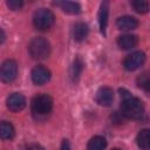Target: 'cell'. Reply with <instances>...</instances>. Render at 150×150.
Here are the masks:
<instances>
[{
	"instance_id": "4fadbf2b",
	"label": "cell",
	"mask_w": 150,
	"mask_h": 150,
	"mask_svg": "<svg viewBox=\"0 0 150 150\" xmlns=\"http://www.w3.org/2000/svg\"><path fill=\"white\" fill-rule=\"evenodd\" d=\"M136 143L142 150H150V129H143L137 134Z\"/></svg>"
},
{
	"instance_id": "8992f818",
	"label": "cell",
	"mask_w": 150,
	"mask_h": 150,
	"mask_svg": "<svg viewBox=\"0 0 150 150\" xmlns=\"http://www.w3.org/2000/svg\"><path fill=\"white\" fill-rule=\"evenodd\" d=\"M144 61H145V54L142 50H136V52L129 54L124 59L123 66H124V68L127 70L132 71V70L138 69L144 63Z\"/></svg>"
},
{
	"instance_id": "7c38bea8",
	"label": "cell",
	"mask_w": 150,
	"mask_h": 150,
	"mask_svg": "<svg viewBox=\"0 0 150 150\" xmlns=\"http://www.w3.org/2000/svg\"><path fill=\"white\" fill-rule=\"evenodd\" d=\"M108 15H109V4L107 1H103L101 4L98 15H97L100 29L103 34H105V28H107V25H108Z\"/></svg>"
},
{
	"instance_id": "ba28073f",
	"label": "cell",
	"mask_w": 150,
	"mask_h": 150,
	"mask_svg": "<svg viewBox=\"0 0 150 150\" xmlns=\"http://www.w3.org/2000/svg\"><path fill=\"white\" fill-rule=\"evenodd\" d=\"M30 76H32V81L35 84L41 86V84H45L46 82L49 81V79H50V71H49V69H47L43 66H35L32 69Z\"/></svg>"
},
{
	"instance_id": "5b68a950",
	"label": "cell",
	"mask_w": 150,
	"mask_h": 150,
	"mask_svg": "<svg viewBox=\"0 0 150 150\" xmlns=\"http://www.w3.org/2000/svg\"><path fill=\"white\" fill-rule=\"evenodd\" d=\"M1 81L5 83H11L13 82L16 76H18V64L14 60L8 59L2 62L1 66V71H0Z\"/></svg>"
},
{
	"instance_id": "ffe728a7",
	"label": "cell",
	"mask_w": 150,
	"mask_h": 150,
	"mask_svg": "<svg viewBox=\"0 0 150 150\" xmlns=\"http://www.w3.org/2000/svg\"><path fill=\"white\" fill-rule=\"evenodd\" d=\"M131 7L134 8L135 12L139 13V14H145L150 11V5L148 1H144V0H134L130 2Z\"/></svg>"
},
{
	"instance_id": "8fae6325",
	"label": "cell",
	"mask_w": 150,
	"mask_h": 150,
	"mask_svg": "<svg viewBox=\"0 0 150 150\" xmlns=\"http://www.w3.org/2000/svg\"><path fill=\"white\" fill-rule=\"evenodd\" d=\"M137 43H138V38L134 34H123L117 38V46L124 50L136 47Z\"/></svg>"
},
{
	"instance_id": "ac0fdd59",
	"label": "cell",
	"mask_w": 150,
	"mask_h": 150,
	"mask_svg": "<svg viewBox=\"0 0 150 150\" xmlns=\"http://www.w3.org/2000/svg\"><path fill=\"white\" fill-rule=\"evenodd\" d=\"M14 127L12 125L11 122L7 121H2L1 125H0V135L2 139H12L14 137Z\"/></svg>"
},
{
	"instance_id": "cb8c5ba5",
	"label": "cell",
	"mask_w": 150,
	"mask_h": 150,
	"mask_svg": "<svg viewBox=\"0 0 150 150\" xmlns=\"http://www.w3.org/2000/svg\"><path fill=\"white\" fill-rule=\"evenodd\" d=\"M112 150H121V149H112Z\"/></svg>"
},
{
	"instance_id": "3957f363",
	"label": "cell",
	"mask_w": 150,
	"mask_h": 150,
	"mask_svg": "<svg viewBox=\"0 0 150 150\" xmlns=\"http://www.w3.org/2000/svg\"><path fill=\"white\" fill-rule=\"evenodd\" d=\"M28 52L33 59L45 60L50 54V45L45 38L38 36L30 40L28 45Z\"/></svg>"
},
{
	"instance_id": "52a82bcc",
	"label": "cell",
	"mask_w": 150,
	"mask_h": 150,
	"mask_svg": "<svg viewBox=\"0 0 150 150\" xmlns=\"http://www.w3.org/2000/svg\"><path fill=\"white\" fill-rule=\"evenodd\" d=\"M6 104H7V108L11 111L19 112V111H21L25 108V105H26V98H25V96L22 94L13 93V94H11L7 97Z\"/></svg>"
},
{
	"instance_id": "603a6c76",
	"label": "cell",
	"mask_w": 150,
	"mask_h": 150,
	"mask_svg": "<svg viewBox=\"0 0 150 150\" xmlns=\"http://www.w3.org/2000/svg\"><path fill=\"white\" fill-rule=\"evenodd\" d=\"M26 150H45V149L39 144H30L26 148Z\"/></svg>"
},
{
	"instance_id": "5bb4252c",
	"label": "cell",
	"mask_w": 150,
	"mask_h": 150,
	"mask_svg": "<svg viewBox=\"0 0 150 150\" xmlns=\"http://www.w3.org/2000/svg\"><path fill=\"white\" fill-rule=\"evenodd\" d=\"M88 32H89V28L83 22L75 23L74 27H73V30H71L73 38H74L75 41H82V40H84L87 38V35H88Z\"/></svg>"
},
{
	"instance_id": "9c48e42d",
	"label": "cell",
	"mask_w": 150,
	"mask_h": 150,
	"mask_svg": "<svg viewBox=\"0 0 150 150\" xmlns=\"http://www.w3.org/2000/svg\"><path fill=\"white\" fill-rule=\"evenodd\" d=\"M95 101L97 104L102 107H109L114 101V91L109 87H101L95 96Z\"/></svg>"
},
{
	"instance_id": "7402d4cb",
	"label": "cell",
	"mask_w": 150,
	"mask_h": 150,
	"mask_svg": "<svg viewBox=\"0 0 150 150\" xmlns=\"http://www.w3.org/2000/svg\"><path fill=\"white\" fill-rule=\"evenodd\" d=\"M60 150H71V149H70V144H69V142H68L67 139H63V141H62Z\"/></svg>"
},
{
	"instance_id": "30bf717a",
	"label": "cell",
	"mask_w": 150,
	"mask_h": 150,
	"mask_svg": "<svg viewBox=\"0 0 150 150\" xmlns=\"http://www.w3.org/2000/svg\"><path fill=\"white\" fill-rule=\"evenodd\" d=\"M116 26L118 29L121 30H132L135 28H137L138 26V21L136 18L130 16V15H123L120 16L116 20Z\"/></svg>"
},
{
	"instance_id": "277c9868",
	"label": "cell",
	"mask_w": 150,
	"mask_h": 150,
	"mask_svg": "<svg viewBox=\"0 0 150 150\" xmlns=\"http://www.w3.org/2000/svg\"><path fill=\"white\" fill-rule=\"evenodd\" d=\"M54 14L52 13V11L47 9V8H40L38 11H35L34 15H33V23L35 26V28L40 29V30H46L49 29L53 23H54Z\"/></svg>"
},
{
	"instance_id": "7a4b0ae2",
	"label": "cell",
	"mask_w": 150,
	"mask_h": 150,
	"mask_svg": "<svg viewBox=\"0 0 150 150\" xmlns=\"http://www.w3.org/2000/svg\"><path fill=\"white\" fill-rule=\"evenodd\" d=\"M53 109V100L47 94H39L32 100V112L35 117H45Z\"/></svg>"
},
{
	"instance_id": "d6986e66",
	"label": "cell",
	"mask_w": 150,
	"mask_h": 150,
	"mask_svg": "<svg viewBox=\"0 0 150 150\" xmlns=\"http://www.w3.org/2000/svg\"><path fill=\"white\" fill-rule=\"evenodd\" d=\"M136 82L143 91L150 94V71H144L141 75H138Z\"/></svg>"
},
{
	"instance_id": "6da1fadb",
	"label": "cell",
	"mask_w": 150,
	"mask_h": 150,
	"mask_svg": "<svg viewBox=\"0 0 150 150\" xmlns=\"http://www.w3.org/2000/svg\"><path fill=\"white\" fill-rule=\"evenodd\" d=\"M120 91H121V97H122V102H121L122 115L131 120L141 118L144 114V105L142 101L130 95L124 89H120Z\"/></svg>"
},
{
	"instance_id": "9a60e30c",
	"label": "cell",
	"mask_w": 150,
	"mask_h": 150,
	"mask_svg": "<svg viewBox=\"0 0 150 150\" xmlns=\"http://www.w3.org/2000/svg\"><path fill=\"white\" fill-rule=\"evenodd\" d=\"M56 6H59L63 12L68 14H79L81 12V6L79 2H73V1H57L54 2Z\"/></svg>"
},
{
	"instance_id": "2e32d148",
	"label": "cell",
	"mask_w": 150,
	"mask_h": 150,
	"mask_svg": "<svg viewBox=\"0 0 150 150\" xmlns=\"http://www.w3.org/2000/svg\"><path fill=\"white\" fill-rule=\"evenodd\" d=\"M82 69H83V62H82V60L80 57H76L73 61V63L70 66V69H69V76H70V79L73 81H76L80 77V75H81Z\"/></svg>"
},
{
	"instance_id": "44dd1931",
	"label": "cell",
	"mask_w": 150,
	"mask_h": 150,
	"mask_svg": "<svg viewBox=\"0 0 150 150\" xmlns=\"http://www.w3.org/2000/svg\"><path fill=\"white\" fill-rule=\"evenodd\" d=\"M22 5H23L22 0H8V1H7V6H8L12 11H18V9H20V8L22 7Z\"/></svg>"
},
{
	"instance_id": "e0dca14e",
	"label": "cell",
	"mask_w": 150,
	"mask_h": 150,
	"mask_svg": "<svg viewBox=\"0 0 150 150\" xmlns=\"http://www.w3.org/2000/svg\"><path fill=\"white\" fill-rule=\"evenodd\" d=\"M107 146V141L102 136H94L90 138L87 145V150H104Z\"/></svg>"
}]
</instances>
